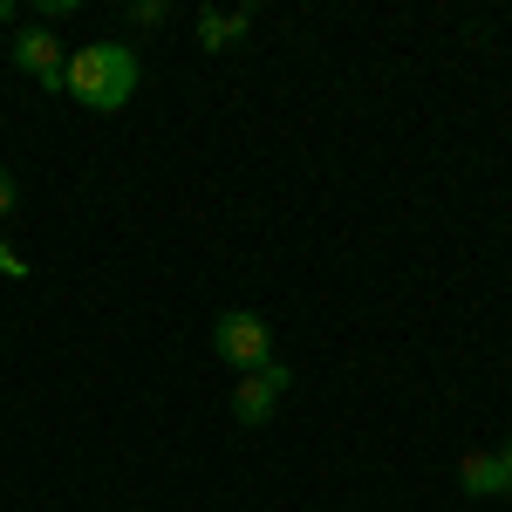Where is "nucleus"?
Segmentation results:
<instances>
[{"label": "nucleus", "instance_id": "f257e3e1", "mask_svg": "<svg viewBox=\"0 0 512 512\" xmlns=\"http://www.w3.org/2000/svg\"><path fill=\"white\" fill-rule=\"evenodd\" d=\"M69 89L62 96H76L82 110H123L130 96H137V55L123 48V41H89V48H76L69 55Z\"/></svg>", "mask_w": 512, "mask_h": 512}, {"label": "nucleus", "instance_id": "f03ea898", "mask_svg": "<svg viewBox=\"0 0 512 512\" xmlns=\"http://www.w3.org/2000/svg\"><path fill=\"white\" fill-rule=\"evenodd\" d=\"M212 349H219V362H233L239 376H246V369L274 362V328L253 315V308H233V315L212 321Z\"/></svg>", "mask_w": 512, "mask_h": 512}, {"label": "nucleus", "instance_id": "7ed1b4c3", "mask_svg": "<svg viewBox=\"0 0 512 512\" xmlns=\"http://www.w3.org/2000/svg\"><path fill=\"white\" fill-rule=\"evenodd\" d=\"M14 62H21L48 96L69 89V82H62V76H69V48L55 41V28H21V35H14Z\"/></svg>", "mask_w": 512, "mask_h": 512}, {"label": "nucleus", "instance_id": "20e7f679", "mask_svg": "<svg viewBox=\"0 0 512 512\" xmlns=\"http://www.w3.org/2000/svg\"><path fill=\"white\" fill-rule=\"evenodd\" d=\"M287 383H294V376H287V362H260V369H246V376H239V390H233V417H239V424H267V417H274V403L287 396Z\"/></svg>", "mask_w": 512, "mask_h": 512}, {"label": "nucleus", "instance_id": "39448f33", "mask_svg": "<svg viewBox=\"0 0 512 512\" xmlns=\"http://www.w3.org/2000/svg\"><path fill=\"white\" fill-rule=\"evenodd\" d=\"M458 485L472 492V499H492V492H512V472L499 451H472L465 465H458Z\"/></svg>", "mask_w": 512, "mask_h": 512}, {"label": "nucleus", "instance_id": "423d86ee", "mask_svg": "<svg viewBox=\"0 0 512 512\" xmlns=\"http://www.w3.org/2000/svg\"><path fill=\"white\" fill-rule=\"evenodd\" d=\"M246 28H253V14H219V7H205V14H198V41H205L212 55H219V48H233Z\"/></svg>", "mask_w": 512, "mask_h": 512}, {"label": "nucleus", "instance_id": "0eeeda50", "mask_svg": "<svg viewBox=\"0 0 512 512\" xmlns=\"http://www.w3.org/2000/svg\"><path fill=\"white\" fill-rule=\"evenodd\" d=\"M0 274H7V280H28V260H21L7 239H0Z\"/></svg>", "mask_w": 512, "mask_h": 512}, {"label": "nucleus", "instance_id": "6e6552de", "mask_svg": "<svg viewBox=\"0 0 512 512\" xmlns=\"http://www.w3.org/2000/svg\"><path fill=\"white\" fill-rule=\"evenodd\" d=\"M41 7V21H48V28H55V21H69V14H76V0H35Z\"/></svg>", "mask_w": 512, "mask_h": 512}, {"label": "nucleus", "instance_id": "1a4fd4ad", "mask_svg": "<svg viewBox=\"0 0 512 512\" xmlns=\"http://www.w3.org/2000/svg\"><path fill=\"white\" fill-rule=\"evenodd\" d=\"M130 21H137V28H158L164 7H158V0H137V7H130Z\"/></svg>", "mask_w": 512, "mask_h": 512}, {"label": "nucleus", "instance_id": "9d476101", "mask_svg": "<svg viewBox=\"0 0 512 512\" xmlns=\"http://www.w3.org/2000/svg\"><path fill=\"white\" fill-rule=\"evenodd\" d=\"M7 212H14V178L0 171V219H7Z\"/></svg>", "mask_w": 512, "mask_h": 512}, {"label": "nucleus", "instance_id": "9b49d317", "mask_svg": "<svg viewBox=\"0 0 512 512\" xmlns=\"http://www.w3.org/2000/svg\"><path fill=\"white\" fill-rule=\"evenodd\" d=\"M7 21H14V0H0V28H7Z\"/></svg>", "mask_w": 512, "mask_h": 512}, {"label": "nucleus", "instance_id": "f8f14e48", "mask_svg": "<svg viewBox=\"0 0 512 512\" xmlns=\"http://www.w3.org/2000/svg\"><path fill=\"white\" fill-rule=\"evenodd\" d=\"M499 458H506V472H512V437H506V451H499Z\"/></svg>", "mask_w": 512, "mask_h": 512}]
</instances>
